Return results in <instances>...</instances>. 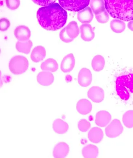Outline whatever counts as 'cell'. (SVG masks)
<instances>
[{"instance_id": "obj_1", "label": "cell", "mask_w": 133, "mask_h": 158, "mask_svg": "<svg viewBox=\"0 0 133 158\" xmlns=\"http://www.w3.org/2000/svg\"><path fill=\"white\" fill-rule=\"evenodd\" d=\"M37 18L42 28L55 31L66 24L67 13L60 5L56 3L40 8L37 12Z\"/></svg>"}, {"instance_id": "obj_2", "label": "cell", "mask_w": 133, "mask_h": 158, "mask_svg": "<svg viewBox=\"0 0 133 158\" xmlns=\"http://www.w3.org/2000/svg\"><path fill=\"white\" fill-rule=\"evenodd\" d=\"M105 8L113 18L133 20V0H104Z\"/></svg>"}, {"instance_id": "obj_3", "label": "cell", "mask_w": 133, "mask_h": 158, "mask_svg": "<svg viewBox=\"0 0 133 158\" xmlns=\"http://www.w3.org/2000/svg\"><path fill=\"white\" fill-rule=\"evenodd\" d=\"M116 90L122 100H129L133 94V73L118 77L116 80Z\"/></svg>"}, {"instance_id": "obj_4", "label": "cell", "mask_w": 133, "mask_h": 158, "mask_svg": "<svg viewBox=\"0 0 133 158\" xmlns=\"http://www.w3.org/2000/svg\"><path fill=\"white\" fill-rule=\"evenodd\" d=\"M29 61L24 56H17L11 59L9 64L10 70L13 74H22L29 67Z\"/></svg>"}, {"instance_id": "obj_5", "label": "cell", "mask_w": 133, "mask_h": 158, "mask_svg": "<svg viewBox=\"0 0 133 158\" xmlns=\"http://www.w3.org/2000/svg\"><path fill=\"white\" fill-rule=\"evenodd\" d=\"M79 33L80 31L77 23L76 22L72 21L61 31L60 38L63 42L69 43L75 39Z\"/></svg>"}, {"instance_id": "obj_6", "label": "cell", "mask_w": 133, "mask_h": 158, "mask_svg": "<svg viewBox=\"0 0 133 158\" xmlns=\"http://www.w3.org/2000/svg\"><path fill=\"white\" fill-rule=\"evenodd\" d=\"M91 0H58L59 4L66 10L78 12L86 8Z\"/></svg>"}, {"instance_id": "obj_7", "label": "cell", "mask_w": 133, "mask_h": 158, "mask_svg": "<svg viewBox=\"0 0 133 158\" xmlns=\"http://www.w3.org/2000/svg\"><path fill=\"white\" fill-rule=\"evenodd\" d=\"M123 131V126L120 121L118 119L113 120L105 129L106 135L110 138H116L119 136Z\"/></svg>"}, {"instance_id": "obj_8", "label": "cell", "mask_w": 133, "mask_h": 158, "mask_svg": "<svg viewBox=\"0 0 133 158\" xmlns=\"http://www.w3.org/2000/svg\"><path fill=\"white\" fill-rule=\"evenodd\" d=\"M78 81L82 87H86L89 86L92 82V74L91 71L87 68L80 70L78 75Z\"/></svg>"}, {"instance_id": "obj_9", "label": "cell", "mask_w": 133, "mask_h": 158, "mask_svg": "<svg viewBox=\"0 0 133 158\" xmlns=\"http://www.w3.org/2000/svg\"><path fill=\"white\" fill-rule=\"evenodd\" d=\"M88 98L94 102H102L104 98V92L103 89L98 86L90 88L87 93Z\"/></svg>"}, {"instance_id": "obj_10", "label": "cell", "mask_w": 133, "mask_h": 158, "mask_svg": "<svg viewBox=\"0 0 133 158\" xmlns=\"http://www.w3.org/2000/svg\"><path fill=\"white\" fill-rule=\"evenodd\" d=\"M69 146L64 142H60L56 144L53 151V155L55 158H65L69 154Z\"/></svg>"}, {"instance_id": "obj_11", "label": "cell", "mask_w": 133, "mask_h": 158, "mask_svg": "<svg viewBox=\"0 0 133 158\" xmlns=\"http://www.w3.org/2000/svg\"><path fill=\"white\" fill-rule=\"evenodd\" d=\"M37 80L39 84L42 86H49L54 81V77L50 72L43 71L38 73Z\"/></svg>"}, {"instance_id": "obj_12", "label": "cell", "mask_w": 133, "mask_h": 158, "mask_svg": "<svg viewBox=\"0 0 133 158\" xmlns=\"http://www.w3.org/2000/svg\"><path fill=\"white\" fill-rule=\"evenodd\" d=\"M75 65V59L73 54L66 56L63 58L61 64V69L64 73L71 72Z\"/></svg>"}, {"instance_id": "obj_13", "label": "cell", "mask_w": 133, "mask_h": 158, "mask_svg": "<svg viewBox=\"0 0 133 158\" xmlns=\"http://www.w3.org/2000/svg\"><path fill=\"white\" fill-rule=\"evenodd\" d=\"M111 116L108 111H101L96 114L95 123L97 126L104 127L110 122Z\"/></svg>"}, {"instance_id": "obj_14", "label": "cell", "mask_w": 133, "mask_h": 158, "mask_svg": "<svg viewBox=\"0 0 133 158\" xmlns=\"http://www.w3.org/2000/svg\"><path fill=\"white\" fill-rule=\"evenodd\" d=\"M14 34L19 41H27L30 37V31L29 28L25 26H19L14 30Z\"/></svg>"}, {"instance_id": "obj_15", "label": "cell", "mask_w": 133, "mask_h": 158, "mask_svg": "<svg viewBox=\"0 0 133 158\" xmlns=\"http://www.w3.org/2000/svg\"><path fill=\"white\" fill-rule=\"evenodd\" d=\"M82 39L85 41H90L94 39L95 34L91 25L88 24H84L80 27Z\"/></svg>"}, {"instance_id": "obj_16", "label": "cell", "mask_w": 133, "mask_h": 158, "mask_svg": "<svg viewBox=\"0 0 133 158\" xmlns=\"http://www.w3.org/2000/svg\"><path fill=\"white\" fill-rule=\"evenodd\" d=\"M92 10L89 7H87L79 11L78 14V19L82 23H89L92 21L94 18Z\"/></svg>"}, {"instance_id": "obj_17", "label": "cell", "mask_w": 133, "mask_h": 158, "mask_svg": "<svg viewBox=\"0 0 133 158\" xmlns=\"http://www.w3.org/2000/svg\"><path fill=\"white\" fill-rule=\"evenodd\" d=\"M89 140L93 143H98L102 141L103 138V131L100 128L94 127L91 128L88 134Z\"/></svg>"}, {"instance_id": "obj_18", "label": "cell", "mask_w": 133, "mask_h": 158, "mask_svg": "<svg viewBox=\"0 0 133 158\" xmlns=\"http://www.w3.org/2000/svg\"><path fill=\"white\" fill-rule=\"evenodd\" d=\"M76 109L81 114H87L92 110V105L89 100L85 99H81L77 104Z\"/></svg>"}, {"instance_id": "obj_19", "label": "cell", "mask_w": 133, "mask_h": 158, "mask_svg": "<svg viewBox=\"0 0 133 158\" xmlns=\"http://www.w3.org/2000/svg\"><path fill=\"white\" fill-rule=\"evenodd\" d=\"M46 49L42 46H38L33 50L30 55V58L34 62H41L46 57Z\"/></svg>"}, {"instance_id": "obj_20", "label": "cell", "mask_w": 133, "mask_h": 158, "mask_svg": "<svg viewBox=\"0 0 133 158\" xmlns=\"http://www.w3.org/2000/svg\"><path fill=\"white\" fill-rule=\"evenodd\" d=\"M52 128L56 133L58 134H63L67 131L69 126L66 122L60 118H57L54 122Z\"/></svg>"}, {"instance_id": "obj_21", "label": "cell", "mask_w": 133, "mask_h": 158, "mask_svg": "<svg viewBox=\"0 0 133 158\" xmlns=\"http://www.w3.org/2000/svg\"><path fill=\"white\" fill-rule=\"evenodd\" d=\"M82 152L83 156L85 158H96L99 154L98 148L93 144H88L84 147Z\"/></svg>"}, {"instance_id": "obj_22", "label": "cell", "mask_w": 133, "mask_h": 158, "mask_svg": "<svg viewBox=\"0 0 133 158\" xmlns=\"http://www.w3.org/2000/svg\"><path fill=\"white\" fill-rule=\"evenodd\" d=\"M41 69L43 71L54 72L58 69V64L55 60L49 58L41 64Z\"/></svg>"}, {"instance_id": "obj_23", "label": "cell", "mask_w": 133, "mask_h": 158, "mask_svg": "<svg viewBox=\"0 0 133 158\" xmlns=\"http://www.w3.org/2000/svg\"><path fill=\"white\" fill-rule=\"evenodd\" d=\"M32 45V42L30 40L19 41L17 43L16 48L19 52L28 54L30 52Z\"/></svg>"}, {"instance_id": "obj_24", "label": "cell", "mask_w": 133, "mask_h": 158, "mask_svg": "<svg viewBox=\"0 0 133 158\" xmlns=\"http://www.w3.org/2000/svg\"><path fill=\"white\" fill-rule=\"evenodd\" d=\"M105 64V61L103 56L98 55L93 59L91 66L93 69L96 72H100L102 70Z\"/></svg>"}, {"instance_id": "obj_25", "label": "cell", "mask_w": 133, "mask_h": 158, "mask_svg": "<svg viewBox=\"0 0 133 158\" xmlns=\"http://www.w3.org/2000/svg\"><path fill=\"white\" fill-rule=\"evenodd\" d=\"M90 6L95 14L105 10V5L103 0H91L90 2Z\"/></svg>"}, {"instance_id": "obj_26", "label": "cell", "mask_w": 133, "mask_h": 158, "mask_svg": "<svg viewBox=\"0 0 133 158\" xmlns=\"http://www.w3.org/2000/svg\"><path fill=\"white\" fill-rule=\"evenodd\" d=\"M110 27L112 31L116 33L123 32L125 30L126 25L124 22L119 19H114L111 22Z\"/></svg>"}, {"instance_id": "obj_27", "label": "cell", "mask_w": 133, "mask_h": 158, "mask_svg": "<svg viewBox=\"0 0 133 158\" xmlns=\"http://www.w3.org/2000/svg\"><path fill=\"white\" fill-rule=\"evenodd\" d=\"M123 121L124 126L127 128L133 127V110L127 111L123 115Z\"/></svg>"}, {"instance_id": "obj_28", "label": "cell", "mask_w": 133, "mask_h": 158, "mask_svg": "<svg viewBox=\"0 0 133 158\" xmlns=\"http://www.w3.org/2000/svg\"><path fill=\"white\" fill-rule=\"evenodd\" d=\"M95 17L97 21L102 24L107 23L109 19V14L105 10L95 14Z\"/></svg>"}, {"instance_id": "obj_29", "label": "cell", "mask_w": 133, "mask_h": 158, "mask_svg": "<svg viewBox=\"0 0 133 158\" xmlns=\"http://www.w3.org/2000/svg\"><path fill=\"white\" fill-rule=\"evenodd\" d=\"M78 128L80 131H87L91 127V124L86 119H82L79 121L78 125Z\"/></svg>"}, {"instance_id": "obj_30", "label": "cell", "mask_w": 133, "mask_h": 158, "mask_svg": "<svg viewBox=\"0 0 133 158\" xmlns=\"http://www.w3.org/2000/svg\"><path fill=\"white\" fill-rule=\"evenodd\" d=\"M7 8L11 10H14L19 8L20 4V0H6Z\"/></svg>"}, {"instance_id": "obj_31", "label": "cell", "mask_w": 133, "mask_h": 158, "mask_svg": "<svg viewBox=\"0 0 133 158\" xmlns=\"http://www.w3.org/2000/svg\"><path fill=\"white\" fill-rule=\"evenodd\" d=\"M34 3L42 6H47L54 4L57 0H32Z\"/></svg>"}, {"instance_id": "obj_32", "label": "cell", "mask_w": 133, "mask_h": 158, "mask_svg": "<svg viewBox=\"0 0 133 158\" xmlns=\"http://www.w3.org/2000/svg\"><path fill=\"white\" fill-rule=\"evenodd\" d=\"M10 25V23L8 19L2 18L0 20V29L2 31H6L8 30Z\"/></svg>"}, {"instance_id": "obj_33", "label": "cell", "mask_w": 133, "mask_h": 158, "mask_svg": "<svg viewBox=\"0 0 133 158\" xmlns=\"http://www.w3.org/2000/svg\"><path fill=\"white\" fill-rule=\"evenodd\" d=\"M128 27L130 30L133 31V20L131 21L128 23Z\"/></svg>"}]
</instances>
